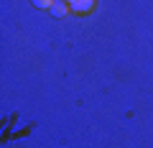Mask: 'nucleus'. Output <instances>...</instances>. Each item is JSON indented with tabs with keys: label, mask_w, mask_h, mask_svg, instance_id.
Masks as SVG:
<instances>
[{
	"label": "nucleus",
	"mask_w": 153,
	"mask_h": 148,
	"mask_svg": "<svg viewBox=\"0 0 153 148\" xmlns=\"http://www.w3.org/2000/svg\"><path fill=\"white\" fill-rule=\"evenodd\" d=\"M94 5H97V0H71V3H69L71 13H76V16H87V13H92Z\"/></svg>",
	"instance_id": "1"
},
{
	"label": "nucleus",
	"mask_w": 153,
	"mask_h": 148,
	"mask_svg": "<svg viewBox=\"0 0 153 148\" xmlns=\"http://www.w3.org/2000/svg\"><path fill=\"white\" fill-rule=\"evenodd\" d=\"M51 16L54 18H64L66 13H71V8H69V3H66V0H54V5H51Z\"/></svg>",
	"instance_id": "2"
},
{
	"label": "nucleus",
	"mask_w": 153,
	"mask_h": 148,
	"mask_svg": "<svg viewBox=\"0 0 153 148\" xmlns=\"http://www.w3.org/2000/svg\"><path fill=\"white\" fill-rule=\"evenodd\" d=\"M31 5H33V8H38V10H51L54 0H31Z\"/></svg>",
	"instance_id": "3"
},
{
	"label": "nucleus",
	"mask_w": 153,
	"mask_h": 148,
	"mask_svg": "<svg viewBox=\"0 0 153 148\" xmlns=\"http://www.w3.org/2000/svg\"><path fill=\"white\" fill-rule=\"evenodd\" d=\"M66 3H71V0H66Z\"/></svg>",
	"instance_id": "4"
}]
</instances>
